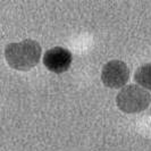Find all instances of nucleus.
<instances>
[{
	"label": "nucleus",
	"mask_w": 151,
	"mask_h": 151,
	"mask_svg": "<svg viewBox=\"0 0 151 151\" xmlns=\"http://www.w3.org/2000/svg\"><path fill=\"white\" fill-rule=\"evenodd\" d=\"M72 53L63 47H55L45 51L43 56V64L48 70L60 74L69 69L72 65Z\"/></svg>",
	"instance_id": "nucleus-4"
},
{
	"label": "nucleus",
	"mask_w": 151,
	"mask_h": 151,
	"mask_svg": "<svg viewBox=\"0 0 151 151\" xmlns=\"http://www.w3.org/2000/svg\"><path fill=\"white\" fill-rule=\"evenodd\" d=\"M129 80V69L122 60L108 61L102 68L101 81L108 88L119 89L123 88Z\"/></svg>",
	"instance_id": "nucleus-3"
},
{
	"label": "nucleus",
	"mask_w": 151,
	"mask_h": 151,
	"mask_svg": "<svg viewBox=\"0 0 151 151\" xmlns=\"http://www.w3.org/2000/svg\"><path fill=\"white\" fill-rule=\"evenodd\" d=\"M5 58L8 65L14 69L22 72L30 70L40 61L41 45L31 39L9 43L5 48Z\"/></svg>",
	"instance_id": "nucleus-1"
},
{
	"label": "nucleus",
	"mask_w": 151,
	"mask_h": 151,
	"mask_svg": "<svg viewBox=\"0 0 151 151\" xmlns=\"http://www.w3.org/2000/svg\"><path fill=\"white\" fill-rule=\"evenodd\" d=\"M151 102L148 91L137 85L124 86L116 97V104L122 111L126 114H137L145 110Z\"/></svg>",
	"instance_id": "nucleus-2"
},
{
	"label": "nucleus",
	"mask_w": 151,
	"mask_h": 151,
	"mask_svg": "<svg viewBox=\"0 0 151 151\" xmlns=\"http://www.w3.org/2000/svg\"><path fill=\"white\" fill-rule=\"evenodd\" d=\"M134 80L142 89L145 88L151 91V64H145L137 68L134 74Z\"/></svg>",
	"instance_id": "nucleus-5"
}]
</instances>
